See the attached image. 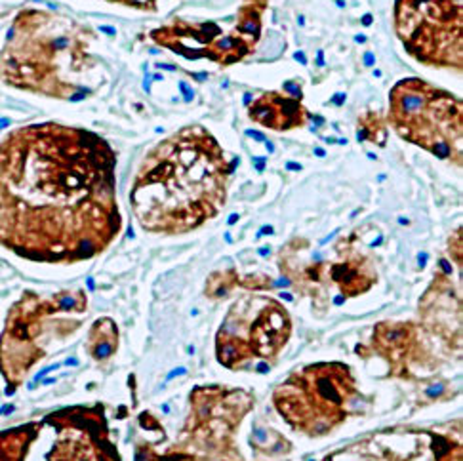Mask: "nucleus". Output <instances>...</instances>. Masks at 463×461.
I'll return each instance as SVG.
<instances>
[{
	"label": "nucleus",
	"mask_w": 463,
	"mask_h": 461,
	"mask_svg": "<svg viewBox=\"0 0 463 461\" xmlns=\"http://www.w3.org/2000/svg\"><path fill=\"white\" fill-rule=\"evenodd\" d=\"M233 164L214 134L189 124L147 151L130 191L143 231L185 235L214 219L227 202Z\"/></svg>",
	"instance_id": "2"
},
{
	"label": "nucleus",
	"mask_w": 463,
	"mask_h": 461,
	"mask_svg": "<svg viewBox=\"0 0 463 461\" xmlns=\"http://www.w3.org/2000/svg\"><path fill=\"white\" fill-rule=\"evenodd\" d=\"M248 116L263 128L274 131H290L305 128L311 113L300 97H294L280 90L261 92L248 105Z\"/></svg>",
	"instance_id": "11"
},
{
	"label": "nucleus",
	"mask_w": 463,
	"mask_h": 461,
	"mask_svg": "<svg viewBox=\"0 0 463 461\" xmlns=\"http://www.w3.org/2000/svg\"><path fill=\"white\" fill-rule=\"evenodd\" d=\"M393 27L418 63L457 75L463 71L461 0H394Z\"/></svg>",
	"instance_id": "7"
},
{
	"label": "nucleus",
	"mask_w": 463,
	"mask_h": 461,
	"mask_svg": "<svg viewBox=\"0 0 463 461\" xmlns=\"http://www.w3.org/2000/svg\"><path fill=\"white\" fill-rule=\"evenodd\" d=\"M278 391L303 397V402H274L294 429L307 435H326L347 418V404L355 392L351 370L343 364H315L298 370Z\"/></svg>",
	"instance_id": "9"
},
{
	"label": "nucleus",
	"mask_w": 463,
	"mask_h": 461,
	"mask_svg": "<svg viewBox=\"0 0 463 461\" xmlns=\"http://www.w3.org/2000/svg\"><path fill=\"white\" fill-rule=\"evenodd\" d=\"M122 231L117 153L99 134L34 122L0 140V248L46 265L94 259Z\"/></svg>",
	"instance_id": "1"
},
{
	"label": "nucleus",
	"mask_w": 463,
	"mask_h": 461,
	"mask_svg": "<svg viewBox=\"0 0 463 461\" xmlns=\"http://www.w3.org/2000/svg\"><path fill=\"white\" fill-rule=\"evenodd\" d=\"M119 347V330L111 318H97L88 332L86 351L94 360H107Z\"/></svg>",
	"instance_id": "12"
},
{
	"label": "nucleus",
	"mask_w": 463,
	"mask_h": 461,
	"mask_svg": "<svg viewBox=\"0 0 463 461\" xmlns=\"http://www.w3.org/2000/svg\"><path fill=\"white\" fill-rule=\"evenodd\" d=\"M240 334H248V338L233 353L227 368H233L235 360L242 364L244 358L274 357L290 336V316L274 299L248 297L233 307L217 336H225L227 340Z\"/></svg>",
	"instance_id": "10"
},
{
	"label": "nucleus",
	"mask_w": 463,
	"mask_h": 461,
	"mask_svg": "<svg viewBox=\"0 0 463 461\" xmlns=\"http://www.w3.org/2000/svg\"><path fill=\"white\" fill-rule=\"evenodd\" d=\"M0 461H120L101 404L67 406L0 431Z\"/></svg>",
	"instance_id": "5"
},
{
	"label": "nucleus",
	"mask_w": 463,
	"mask_h": 461,
	"mask_svg": "<svg viewBox=\"0 0 463 461\" xmlns=\"http://www.w3.org/2000/svg\"><path fill=\"white\" fill-rule=\"evenodd\" d=\"M88 309L84 290H63L40 296L27 290L6 313L0 332V377L6 397L16 394L29 374L55 341H65L80 328V322L65 318Z\"/></svg>",
	"instance_id": "4"
},
{
	"label": "nucleus",
	"mask_w": 463,
	"mask_h": 461,
	"mask_svg": "<svg viewBox=\"0 0 463 461\" xmlns=\"http://www.w3.org/2000/svg\"><path fill=\"white\" fill-rule=\"evenodd\" d=\"M387 124L400 140L461 166L463 103L452 92L418 77L398 80L389 92Z\"/></svg>",
	"instance_id": "6"
},
{
	"label": "nucleus",
	"mask_w": 463,
	"mask_h": 461,
	"mask_svg": "<svg viewBox=\"0 0 463 461\" xmlns=\"http://www.w3.org/2000/svg\"><path fill=\"white\" fill-rule=\"evenodd\" d=\"M385 122L381 118V114L376 111H366L359 116V140L376 143L379 147H383L387 141V130Z\"/></svg>",
	"instance_id": "13"
},
{
	"label": "nucleus",
	"mask_w": 463,
	"mask_h": 461,
	"mask_svg": "<svg viewBox=\"0 0 463 461\" xmlns=\"http://www.w3.org/2000/svg\"><path fill=\"white\" fill-rule=\"evenodd\" d=\"M95 38L92 27L61 12L21 10L0 48V82L34 96L80 101L99 84Z\"/></svg>",
	"instance_id": "3"
},
{
	"label": "nucleus",
	"mask_w": 463,
	"mask_h": 461,
	"mask_svg": "<svg viewBox=\"0 0 463 461\" xmlns=\"http://www.w3.org/2000/svg\"><path fill=\"white\" fill-rule=\"evenodd\" d=\"M269 0H242L235 25L227 31L221 27V21L193 23L176 19L170 25L151 31L149 36L160 48L171 50L187 59H210L229 67L256 52Z\"/></svg>",
	"instance_id": "8"
}]
</instances>
